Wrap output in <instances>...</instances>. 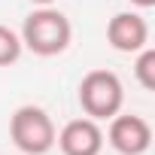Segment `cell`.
<instances>
[{
  "mask_svg": "<svg viewBox=\"0 0 155 155\" xmlns=\"http://www.w3.org/2000/svg\"><path fill=\"white\" fill-rule=\"evenodd\" d=\"M18 37H21V46L28 52H34L40 58H55V55L67 52V46L73 40V25L61 9L40 6L25 18Z\"/></svg>",
  "mask_w": 155,
  "mask_h": 155,
  "instance_id": "obj_1",
  "label": "cell"
},
{
  "mask_svg": "<svg viewBox=\"0 0 155 155\" xmlns=\"http://www.w3.org/2000/svg\"><path fill=\"white\" fill-rule=\"evenodd\" d=\"M110 146L119 155H143L152 146V128L143 116L134 113H116L110 119V131H107Z\"/></svg>",
  "mask_w": 155,
  "mask_h": 155,
  "instance_id": "obj_4",
  "label": "cell"
},
{
  "mask_svg": "<svg viewBox=\"0 0 155 155\" xmlns=\"http://www.w3.org/2000/svg\"><path fill=\"white\" fill-rule=\"evenodd\" d=\"M125 104V85L113 70H91L79 82V107L88 119H113L122 113Z\"/></svg>",
  "mask_w": 155,
  "mask_h": 155,
  "instance_id": "obj_2",
  "label": "cell"
},
{
  "mask_svg": "<svg viewBox=\"0 0 155 155\" xmlns=\"http://www.w3.org/2000/svg\"><path fill=\"white\" fill-rule=\"evenodd\" d=\"M131 3H134L137 9H149V6H155V0H131Z\"/></svg>",
  "mask_w": 155,
  "mask_h": 155,
  "instance_id": "obj_9",
  "label": "cell"
},
{
  "mask_svg": "<svg viewBox=\"0 0 155 155\" xmlns=\"http://www.w3.org/2000/svg\"><path fill=\"white\" fill-rule=\"evenodd\" d=\"M55 143L61 146L64 155H101V149H104V131L88 116L70 119L55 134Z\"/></svg>",
  "mask_w": 155,
  "mask_h": 155,
  "instance_id": "obj_5",
  "label": "cell"
},
{
  "mask_svg": "<svg viewBox=\"0 0 155 155\" xmlns=\"http://www.w3.org/2000/svg\"><path fill=\"white\" fill-rule=\"evenodd\" d=\"M55 122L43 107L25 104L9 119V137L21 155H46L55 146Z\"/></svg>",
  "mask_w": 155,
  "mask_h": 155,
  "instance_id": "obj_3",
  "label": "cell"
},
{
  "mask_svg": "<svg viewBox=\"0 0 155 155\" xmlns=\"http://www.w3.org/2000/svg\"><path fill=\"white\" fill-rule=\"evenodd\" d=\"M21 52H25V46H21V37H18L12 28L0 25V67H9V64H15V61L21 58Z\"/></svg>",
  "mask_w": 155,
  "mask_h": 155,
  "instance_id": "obj_8",
  "label": "cell"
},
{
  "mask_svg": "<svg viewBox=\"0 0 155 155\" xmlns=\"http://www.w3.org/2000/svg\"><path fill=\"white\" fill-rule=\"evenodd\" d=\"M107 40L116 52L137 55L140 49L149 46V25L140 12H119L107 25Z\"/></svg>",
  "mask_w": 155,
  "mask_h": 155,
  "instance_id": "obj_6",
  "label": "cell"
},
{
  "mask_svg": "<svg viewBox=\"0 0 155 155\" xmlns=\"http://www.w3.org/2000/svg\"><path fill=\"white\" fill-rule=\"evenodd\" d=\"M31 3H37V6H52L55 0H31Z\"/></svg>",
  "mask_w": 155,
  "mask_h": 155,
  "instance_id": "obj_10",
  "label": "cell"
},
{
  "mask_svg": "<svg viewBox=\"0 0 155 155\" xmlns=\"http://www.w3.org/2000/svg\"><path fill=\"white\" fill-rule=\"evenodd\" d=\"M134 76L146 91H155V49H140L134 61Z\"/></svg>",
  "mask_w": 155,
  "mask_h": 155,
  "instance_id": "obj_7",
  "label": "cell"
}]
</instances>
